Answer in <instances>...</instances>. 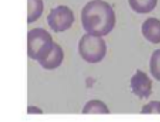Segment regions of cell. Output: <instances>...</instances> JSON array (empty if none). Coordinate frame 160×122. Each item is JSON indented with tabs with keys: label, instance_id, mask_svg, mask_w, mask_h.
Returning <instances> with one entry per match:
<instances>
[{
	"label": "cell",
	"instance_id": "6da1fadb",
	"mask_svg": "<svg viewBox=\"0 0 160 122\" xmlns=\"http://www.w3.org/2000/svg\"><path fill=\"white\" fill-rule=\"evenodd\" d=\"M81 22L88 34L106 36L115 26V13L111 5L103 0H92L81 11Z\"/></svg>",
	"mask_w": 160,
	"mask_h": 122
},
{
	"label": "cell",
	"instance_id": "7a4b0ae2",
	"mask_svg": "<svg viewBox=\"0 0 160 122\" xmlns=\"http://www.w3.org/2000/svg\"><path fill=\"white\" fill-rule=\"evenodd\" d=\"M54 47V42L49 33L42 28H35L27 34V55L39 63L47 59Z\"/></svg>",
	"mask_w": 160,
	"mask_h": 122
},
{
	"label": "cell",
	"instance_id": "3957f363",
	"mask_svg": "<svg viewBox=\"0 0 160 122\" xmlns=\"http://www.w3.org/2000/svg\"><path fill=\"white\" fill-rule=\"evenodd\" d=\"M106 50L104 40L98 36L86 34L80 39L78 43V52L80 56L89 63L101 62L105 57Z\"/></svg>",
	"mask_w": 160,
	"mask_h": 122
},
{
	"label": "cell",
	"instance_id": "277c9868",
	"mask_svg": "<svg viewBox=\"0 0 160 122\" xmlns=\"http://www.w3.org/2000/svg\"><path fill=\"white\" fill-rule=\"evenodd\" d=\"M48 22L54 32H64L72 27L74 22V16L70 8L61 5L50 11L48 16Z\"/></svg>",
	"mask_w": 160,
	"mask_h": 122
},
{
	"label": "cell",
	"instance_id": "5b68a950",
	"mask_svg": "<svg viewBox=\"0 0 160 122\" xmlns=\"http://www.w3.org/2000/svg\"><path fill=\"white\" fill-rule=\"evenodd\" d=\"M130 86L132 92L141 99H147L152 94V80L141 70H137L132 76Z\"/></svg>",
	"mask_w": 160,
	"mask_h": 122
},
{
	"label": "cell",
	"instance_id": "8992f818",
	"mask_svg": "<svg viewBox=\"0 0 160 122\" xmlns=\"http://www.w3.org/2000/svg\"><path fill=\"white\" fill-rule=\"evenodd\" d=\"M143 36L152 43H160V20L154 17L148 18L142 25Z\"/></svg>",
	"mask_w": 160,
	"mask_h": 122
},
{
	"label": "cell",
	"instance_id": "52a82bcc",
	"mask_svg": "<svg viewBox=\"0 0 160 122\" xmlns=\"http://www.w3.org/2000/svg\"><path fill=\"white\" fill-rule=\"evenodd\" d=\"M64 60V52L63 49L58 43L54 42V47L52 52L50 53L49 56L43 60L42 62L39 63L44 69L48 70H52L57 68H59L61 65L62 62Z\"/></svg>",
	"mask_w": 160,
	"mask_h": 122
},
{
	"label": "cell",
	"instance_id": "ba28073f",
	"mask_svg": "<svg viewBox=\"0 0 160 122\" xmlns=\"http://www.w3.org/2000/svg\"><path fill=\"white\" fill-rule=\"evenodd\" d=\"M43 2L42 0H27V22L33 23L42 14Z\"/></svg>",
	"mask_w": 160,
	"mask_h": 122
},
{
	"label": "cell",
	"instance_id": "9c48e42d",
	"mask_svg": "<svg viewBox=\"0 0 160 122\" xmlns=\"http://www.w3.org/2000/svg\"><path fill=\"white\" fill-rule=\"evenodd\" d=\"M133 11L138 14H148L152 12L157 4V0H128Z\"/></svg>",
	"mask_w": 160,
	"mask_h": 122
},
{
	"label": "cell",
	"instance_id": "30bf717a",
	"mask_svg": "<svg viewBox=\"0 0 160 122\" xmlns=\"http://www.w3.org/2000/svg\"><path fill=\"white\" fill-rule=\"evenodd\" d=\"M83 114H109V110L107 106L99 100H91L89 101L83 110Z\"/></svg>",
	"mask_w": 160,
	"mask_h": 122
},
{
	"label": "cell",
	"instance_id": "8fae6325",
	"mask_svg": "<svg viewBox=\"0 0 160 122\" xmlns=\"http://www.w3.org/2000/svg\"><path fill=\"white\" fill-rule=\"evenodd\" d=\"M150 69L152 75L157 81H160V49L152 53L150 62Z\"/></svg>",
	"mask_w": 160,
	"mask_h": 122
},
{
	"label": "cell",
	"instance_id": "7c38bea8",
	"mask_svg": "<svg viewBox=\"0 0 160 122\" xmlns=\"http://www.w3.org/2000/svg\"><path fill=\"white\" fill-rule=\"evenodd\" d=\"M142 114H160V102L152 101L145 105L141 110Z\"/></svg>",
	"mask_w": 160,
	"mask_h": 122
},
{
	"label": "cell",
	"instance_id": "4fadbf2b",
	"mask_svg": "<svg viewBox=\"0 0 160 122\" xmlns=\"http://www.w3.org/2000/svg\"><path fill=\"white\" fill-rule=\"evenodd\" d=\"M28 114H33V113H40V114H42V112L41 110H39V109H36V108H34V107H28Z\"/></svg>",
	"mask_w": 160,
	"mask_h": 122
}]
</instances>
